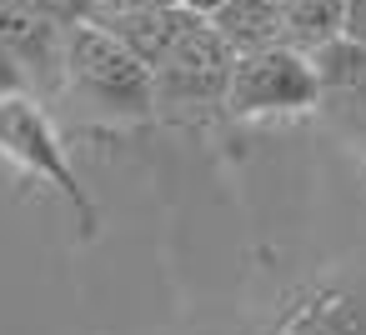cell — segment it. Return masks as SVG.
I'll return each instance as SVG.
<instances>
[{
	"mask_svg": "<svg viewBox=\"0 0 366 335\" xmlns=\"http://www.w3.org/2000/svg\"><path fill=\"white\" fill-rule=\"evenodd\" d=\"M346 36V0H281V41L316 56Z\"/></svg>",
	"mask_w": 366,
	"mask_h": 335,
	"instance_id": "obj_9",
	"label": "cell"
},
{
	"mask_svg": "<svg viewBox=\"0 0 366 335\" xmlns=\"http://www.w3.org/2000/svg\"><path fill=\"white\" fill-rule=\"evenodd\" d=\"M321 76L316 61L296 46H266V51H246L231 61V81H226V115L236 120H276V115H301L321 100Z\"/></svg>",
	"mask_w": 366,
	"mask_h": 335,
	"instance_id": "obj_2",
	"label": "cell"
},
{
	"mask_svg": "<svg viewBox=\"0 0 366 335\" xmlns=\"http://www.w3.org/2000/svg\"><path fill=\"white\" fill-rule=\"evenodd\" d=\"M196 11H186V6H156V11H126V16H96L136 61H146L151 66V76H156V66L171 56V46H176V36L186 31V21H191Z\"/></svg>",
	"mask_w": 366,
	"mask_h": 335,
	"instance_id": "obj_7",
	"label": "cell"
},
{
	"mask_svg": "<svg viewBox=\"0 0 366 335\" xmlns=\"http://www.w3.org/2000/svg\"><path fill=\"white\" fill-rule=\"evenodd\" d=\"M156 6H176V0H101L96 16H126V11H156Z\"/></svg>",
	"mask_w": 366,
	"mask_h": 335,
	"instance_id": "obj_14",
	"label": "cell"
},
{
	"mask_svg": "<svg viewBox=\"0 0 366 335\" xmlns=\"http://www.w3.org/2000/svg\"><path fill=\"white\" fill-rule=\"evenodd\" d=\"M66 91L106 115V120H151L156 115V76L146 61H136L101 21L71 26L66 51Z\"/></svg>",
	"mask_w": 366,
	"mask_h": 335,
	"instance_id": "obj_1",
	"label": "cell"
},
{
	"mask_svg": "<svg viewBox=\"0 0 366 335\" xmlns=\"http://www.w3.org/2000/svg\"><path fill=\"white\" fill-rule=\"evenodd\" d=\"M211 26L221 31V41L236 56L266 51V46H286L281 41V0H221V11L211 16Z\"/></svg>",
	"mask_w": 366,
	"mask_h": 335,
	"instance_id": "obj_8",
	"label": "cell"
},
{
	"mask_svg": "<svg viewBox=\"0 0 366 335\" xmlns=\"http://www.w3.org/2000/svg\"><path fill=\"white\" fill-rule=\"evenodd\" d=\"M31 6L46 11V16L61 21V26H86V21H96L101 0H31Z\"/></svg>",
	"mask_w": 366,
	"mask_h": 335,
	"instance_id": "obj_11",
	"label": "cell"
},
{
	"mask_svg": "<svg viewBox=\"0 0 366 335\" xmlns=\"http://www.w3.org/2000/svg\"><path fill=\"white\" fill-rule=\"evenodd\" d=\"M0 41L16 56L26 86L41 96L66 91V51H71V26L51 21L46 11H36L31 0H6L0 6Z\"/></svg>",
	"mask_w": 366,
	"mask_h": 335,
	"instance_id": "obj_5",
	"label": "cell"
},
{
	"mask_svg": "<svg viewBox=\"0 0 366 335\" xmlns=\"http://www.w3.org/2000/svg\"><path fill=\"white\" fill-rule=\"evenodd\" d=\"M266 335H366V330H361V315L346 290L311 285L281 305V315L271 320Z\"/></svg>",
	"mask_w": 366,
	"mask_h": 335,
	"instance_id": "obj_6",
	"label": "cell"
},
{
	"mask_svg": "<svg viewBox=\"0 0 366 335\" xmlns=\"http://www.w3.org/2000/svg\"><path fill=\"white\" fill-rule=\"evenodd\" d=\"M0 155H6L21 175H36L41 185H51L66 205H76L81 215V230L91 235L96 230V205L81 185V175L71 170L66 160V145L56 135V125L46 120L41 100L31 96H11V100H0Z\"/></svg>",
	"mask_w": 366,
	"mask_h": 335,
	"instance_id": "obj_3",
	"label": "cell"
},
{
	"mask_svg": "<svg viewBox=\"0 0 366 335\" xmlns=\"http://www.w3.org/2000/svg\"><path fill=\"white\" fill-rule=\"evenodd\" d=\"M316 76H321V91L331 96H366V46H356V41H331V46H321L316 56Z\"/></svg>",
	"mask_w": 366,
	"mask_h": 335,
	"instance_id": "obj_10",
	"label": "cell"
},
{
	"mask_svg": "<svg viewBox=\"0 0 366 335\" xmlns=\"http://www.w3.org/2000/svg\"><path fill=\"white\" fill-rule=\"evenodd\" d=\"M231 61H236V51L221 41L211 16H191L171 46V56L156 66V110H166V105H181V110L226 105Z\"/></svg>",
	"mask_w": 366,
	"mask_h": 335,
	"instance_id": "obj_4",
	"label": "cell"
},
{
	"mask_svg": "<svg viewBox=\"0 0 366 335\" xmlns=\"http://www.w3.org/2000/svg\"><path fill=\"white\" fill-rule=\"evenodd\" d=\"M176 6H186V11H196V16H216L221 0H176Z\"/></svg>",
	"mask_w": 366,
	"mask_h": 335,
	"instance_id": "obj_15",
	"label": "cell"
},
{
	"mask_svg": "<svg viewBox=\"0 0 366 335\" xmlns=\"http://www.w3.org/2000/svg\"><path fill=\"white\" fill-rule=\"evenodd\" d=\"M11 96H31V86H26L16 56L6 51V41H0V100H11Z\"/></svg>",
	"mask_w": 366,
	"mask_h": 335,
	"instance_id": "obj_12",
	"label": "cell"
},
{
	"mask_svg": "<svg viewBox=\"0 0 366 335\" xmlns=\"http://www.w3.org/2000/svg\"><path fill=\"white\" fill-rule=\"evenodd\" d=\"M0 6H6V0H0Z\"/></svg>",
	"mask_w": 366,
	"mask_h": 335,
	"instance_id": "obj_16",
	"label": "cell"
},
{
	"mask_svg": "<svg viewBox=\"0 0 366 335\" xmlns=\"http://www.w3.org/2000/svg\"><path fill=\"white\" fill-rule=\"evenodd\" d=\"M346 41L366 46V0H346Z\"/></svg>",
	"mask_w": 366,
	"mask_h": 335,
	"instance_id": "obj_13",
	"label": "cell"
}]
</instances>
